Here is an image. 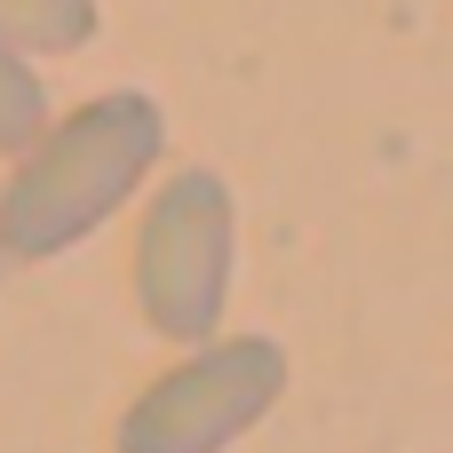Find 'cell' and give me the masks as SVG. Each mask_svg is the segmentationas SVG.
Listing matches in <instances>:
<instances>
[{
	"instance_id": "cell-1",
	"label": "cell",
	"mask_w": 453,
	"mask_h": 453,
	"mask_svg": "<svg viewBox=\"0 0 453 453\" xmlns=\"http://www.w3.org/2000/svg\"><path fill=\"white\" fill-rule=\"evenodd\" d=\"M159 151H167V119L135 88L88 96L72 119H48L24 143L16 175L0 183V255L48 263V255L80 247L88 231H104L143 191Z\"/></svg>"
},
{
	"instance_id": "cell-2",
	"label": "cell",
	"mask_w": 453,
	"mask_h": 453,
	"mask_svg": "<svg viewBox=\"0 0 453 453\" xmlns=\"http://www.w3.org/2000/svg\"><path fill=\"white\" fill-rule=\"evenodd\" d=\"M231 255H239V207L215 167H183L159 183L135 231V303L143 326L167 342H207L231 303Z\"/></svg>"
},
{
	"instance_id": "cell-3",
	"label": "cell",
	"mask_w": 453,
	"mask_h": 453,
	"mask_svg": "<svg viewBox=\"0 0 453 453\" xmlns=\"http://www.w3.org/2000/svg\"><path fill=\"white\" fill-rule=\"evenodd\" d=\"M279 398H287V350L271 334H207L119 414V453H223Z\"/></svg>"
},
{
	"instance_id": "cell-4",
	"label": "cell",
	"mask_w": 453,
	"mask_h": 453,
	"mask_svg": "<svg viewBox=\"0 0 453 453\" xmlns=\"http://www.w3.org/2000/svg\"><path fill=\"white\" fill-rule=\"evenodd\" d=\"M96 40V0H0V48L16 56H72Z\"/></svg>"
},
{
	"instance_id": "cell-5",
	"label": "cell",
	"mask_w": 453,
	"mask_h": 453,
	"mask_svg": "<svg viewBox=\"0 0 453 453\" xmlns=\"http://www.w3.org/2000/svg\"><path fill=\"white\" fill-rule=\"evenodd\" d=\"M40 127H48V88H40V72H32L16 48H0V151H24Z\"/></svg>"
},
{
	"instance_id": "cell-6",
	"label": "cell",
	"mask_w": 453,
	"mask_h": 453,
	"mask_svg": "<svg viewBox=\"0 0 453 453\" xmlns=\"http://www.w3.org/2000/svg\"><path fill=\"white\" fill-rule=\"evenodd\" d=\"M0 263H8V255H0Z\"/></svg>"
}]
</instances>
